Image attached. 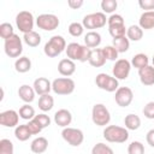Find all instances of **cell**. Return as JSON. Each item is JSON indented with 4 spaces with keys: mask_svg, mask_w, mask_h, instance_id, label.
I'll return each instance as SVG.
<instances>
[{
    "mask_svg": "<svg viewBox=\"0 0 154 154\" xmlns=\"http://www.w3.org/2000/svg\"><path fill=\"white\" fill-rule=\"evenodd\" d=\"M103 138L111 143H124L129 140V130L119 125H107L103 129Z\"/></svg>",
    "mask_w": 154,
    "mask_h": 154,
    "instance_id": "1",
    "label": "cell"
},
{
    "mask_svg": "<svg viewBox=\"0 0 154 154\" xmlns=\"http://www.w3.org/2000/svg\"><path fill=\"white\" fill-rule=\"evenodd\" d=\"M66 55L69 59L73 60V61H81V63H85L89 60V55L91 49L88 48L85 45H79L78 42H71L66 46Z\"/></svg>",
    "mask_w": 154,
    "mask_h": 154,
    "instance_id": "2",
    "label": "cell"
},
{
    "mask_svg": "<svg viewBox=\"0 0 154 154\" xmlns=\"http://www.w3.org/2000/svg\"><path fill=\"white\" fill-rule=\"evenodd\" d=\"M66 41L61 35L52 36L43 47V53L48 58H55L66 49Z\"/></svg>",
    "mask_w": 154,
    "mask_h": 154,
    "instance_id": "3",
    "label": "cell"
},
{
    "mask_svg": "<svg viewBox=\"0 0 154 154\" xmlns=\"http://www.w3.org/2000/svg\"><path fill=\"white\" fill-rule=\"evenodd\" d=\"M75 81L70 77H59L52 82V90L57 95H70L75 91Z\"/></svg>",
    "mask_w": 154,
    "mask_h": 154,
    "instance_id": "4",
    "label": "cell"
},
{
    "mask_svg": "<svg viewBox=\"0 0 154 154\" xmlns=\"http://www.w3.org/2000/svg\"><path fill=\"white\" fill-rule=\"evenodd\" d=\"M91 120L97 126H106L111 122V113L103 103H95L91 108Z\"/></svg>",
    "mask_w": 154,
    "mask_h": 154,
    "instance_id": "5",
    "label": "cell"
},
{
    "mask_svg": "<svg viewBox=\"0 0 154 154\" xmlns=\"http://www.w3.org/2000/svg\"><path fill=\"white\" fill-rule=\"evenodd\" d=\"M82 24L84 29H89L90 31H95V29L103 28L107 24V18L103 12H94L83 17Z\"/></svg>",
    "mask_w": 154,
    "mask_h": 154,
    "instance_id": "6",
    "label": "cell"
},
{
    "mask_svg": "<svg viewBox=\"0 0 154 154\" xmlns=\"http://www.w3.org/2000/svg\"><path fill=\"white\" fill-rule=\"evenodd\" d=\"M4 51L5 54L10 58H19L22 52H23V41L22 38L14 34L13 36H11L10 38L5 40L4 42Z\"/></svg>",
    "mask_w": 154,
    "mask_h": 154,
    "instance_id": "7",
    "label": "cell"
},
{
    "mask_svg": "<svg viewBox=\"0 0 154 154\" xmlns=\"http://www.w3.org/2000/svg\"><path fill=\"white\" fill-rule=\"evenodd\" d=\"M95 84L101 90H105V91H108V93H113V91L116 93V90L119 88V81L116 77H113L111 75H107L105 72H101V73L96 75Z\"/></svg>",
    "mask_w": 154,
    "mask_h": 154,
    "instance_id": "8",
    "label": "cell"
},
{
    "mask_svg": "<svg viewBox=\"0 0 154 154\" xmlns=\"http://www.w3.org/2000/svg\"><path fill=\"white\" fill-rule=\"evenodd\" d=\"M35 23H36V20L34 18L32 13L29 11H20L16 16V25H17L18 30L20 32H23V35L32 31Z\"/></svg>",
    "mask_w": 154,
    "mask_h": 154,
    "instance_id": "9",
    "label": "cell"
},
{
    "mask_svg": "<svg viewBox=\"0 0 154 154\" xmlns=\"http://www.w3.org/2000/svg\"><path fill=\"white\" fill-rule=\"evenodd\" d=\"M61 137L63 140L69 143L72 147H79L83 141H84V134L81 129H76V128H64L61 131Z\"/></svg>",
    "mask_w": 154,
    "mask_h": 154,
    "instance_id": "10",
    "label": "cell"
},
{
    "mask_svg": "<svg viewBox=\"0 0 154 154\" xmlns=\"http://www.w3.org/2000/svg\"><path fill=\"white\" fill-rule=\"evenodd\" d=\"M60 24V20L58 16L52 13H42L36 18V25L38 29H42L45 31H53L55 30Z\"/></svg>",
    "mask_w": 154,
    "mask_h": 154,
    "instance_id": "11",
    "label": "cell"
},
{
    "mask_svg": "<svg viewBox=\"0 0 154 154\" xmlns=\"http://www.w3.org/2000/svg\"><path fill=\"white\" fill-rule=\"evenodd\" d=\"M131 63L128 60V59H118L113 67H112V75L113 77H116L118 81H122V79H126L130 75V71H131Z\"/></svg>",
    "mask_w": 154,
    "mask_h": 154,
    "instance_id": "12",
    "label": "cell"
},
{
    "mask_svg": "<svg viewBox=\"0 0 154 154\" xmlns=\"http://www.w3.org/2000/svg\"><path fill=\"white\" fill-rule=\"evenodd\" d=\"M134 100V91L129 87H119L114 94V101L119 107H128Z\"/></svg>",
    "mask_w": 154,
    "mask_h": 154,
    "instance_id": "13",
    "label": "cell"
},
{
    "mask_svg": "<svg viewBox=\"0 0 154 154\" xmlns=\"http://www.w3.org/2000/svg\"><path fill=\"white\" fill-rule=\"evenodd\" d=\"M19 113L14 109H6L0 113V124L5 128H17L19 123Z\"/></svg>",
    "mask_w": 154,
    "mask_h": 154,
    "instance_id": "14",
    "label": "cell"
},
{
    "mask_svg": "<svg viewBox=\"0 0 154 154\" xmlns=\"http://www.w3.org/2000/svg\"><path fill=\"white\" fill-rule=\"evenodd\" d=\"M54 123L60 128H67L72 122V114L66 108H60L54 113Z\"/></svg>",
    "mask_w": 154,
    "mask_h": 154,
    "instance_id": "15",
    "label": "cell"
},
{
    "mask_svg": "<svg viewBox=\"0 0 154 154\" xmlns=\"http://www.w3.org/2000/svg\"><path fill=\"white\" fill-rule=\"evenodd\" d=\"M32 88L37 95H46L52 90V82L46 77H38L34 81Z\"/></svg>",
    "mask_w": 154,
    "mask_h": 154,
    "instance_id": "16",
    "label": "cell"
},
{
    "mask_svg": "<svg viewBox=\"0 0 154 154\" xmlns=\"http://www.w3.org/2000/svg\"><path fill=\"white\" fill-rule=\"evenodd\" d=\"M58 71L61 76L64 77H70L75 73L76 71V64L73 60L69 59V58H65V59H61L58 64Z\"/></svg>",
    "mask_w": 154,
    "mask_h": 154,
    "instance_id": "17",
    "label": "cell"
},
{
    "mask_svg": "<svg viewBox=\"0 0 154 154\" xmlns=\"http://www.w3.org/2000/svg\"><path fill=\"white\" fill-rule=\"evenodd\" d=\"M138 77L143 85L150 87L154 85V66H146L141 70H138Z\"/></svg>",
    "mask_w": 154,
    "mask_h": 154,
    "instance_id": "18",
    "label": "cell"
},
{
    "mask_svg": "<svg viewBox=\"0 0 154 154\" xmlns=\"http://www.w3.org/2000/svg\"><path fill=\"white\" fill-rule=\"evenodd\" d=\"M35 90L31 85L29 84H22L19 88H18V96L22 101H24L25 103H30L35 100Z\"/></svg>",
    "mask_w": 154,
    "mask_h": 154,
    "instance_id": "19",
    "label": "cell"
},
{
    "mask_svg": "<svg viewBox=\"0 0 154 154\" xmlns=\"http://www.w3.org/2000/svg\"><path fill=\"white\" fill-rule=\"evenodd\" d=\"M88 63H89L93 67H101V66H103L105 63H106V58H105V55H103V53H102V48L91 49Z\"/></svg>",
    "mask_w": 154,
    "mask_h": 154,
    "instance_id": "20",
    "label": "cell"
},
{
    "mask_svg": "<svg viewBox=\"0 0 154 154\" xmlns=\"http://www.w3.org/2000/svg\"><path fill=\"white\" fill-rule=\"evenodd\" d=\"M138 25L142 30H150L154 28V11H144L138 19Z\"/></svg>",
    "mask_w": 154,
    "mask_h": 154,
    "instance_id": "21",
    "label": "cell"
},
{
    "mask_svg": "<svg viewBox=\"0 0 154 154\" xmlns=\"http://www.w3.org/2000/svg\"><path fill=\"white\" fill-rule=\"evenodd\" d=\"M101 35L97 32V31H88L85 35H84V45L88 47V48H97L100 45H101Z\"/></svg>",
    "mask_w": 154,
    "mask_h": 154,
    "instance_id": "22",
    "label": "cell"
},
{
    "mask_svg": "<svg viewBox=\"0 0 154 154\" xmlns=\"http://www.w3.org/2000/svg\"><path fill=\"white\" fill-rule=\"evenodd\" d=\"M48 148V140L43 136H38L35 140H32L30 144V150L35 154H42Z\"/></svg>",
    "mask_w": 154,
    "mask_h": 154,
    "instance_id": "23",
    "label": "cell"
},
{
    "mask_svg": "<svg viewBox=\"0 0 154 154\" xmlns=\"http://www.w3.org/2000/svg\"><path fill=\"white\" fill-rule=\"evenodd\" d=\"M31 136H32V134H31V131H30L28 124H20V125H18L17 128H14V137H16L18 141L25 142V141H28Z\"/></svg>",
    "mask_w": 154,
    "mask_h": 154,
    "instance_id": "24",
    "label": "cell"
},
{
    "mask_svg": "<svg viewBox=\"0 0 154 154\" xmlns=\"http://www.w3.org/2000/svg\"><path fill=\"white\" fill-rule=\"evenodd\" d=\"M130 63H131L132 67H136L137 70H141V69H143V67L149 65V58L144 53H137V54H135L132 57Z\"/></svg>",
    "mask_w": 154,
    "mask_h": 154,
    "instance_id": "25",
    "label": "cell"
},
{
    "mask_svg": "<svg viewBox=\"0 0 154 154\" xmlns=\"http://www.w3.org/2000/svg\"><path fill=\"white\" fill-rule=\"evenodd\" d=\"M14 70L19 73H25L31 70V60L28 57H19L14 61Z\"/></svg>",
    "mask_w": 154,
    "mask_h": 154,
    "instance_id": "26",
    "label": "cell"
},
{
    "mask_svg": "<svg viewBox=\"0 0 154 154\" xmlns=\"http://www.w3.org/2000/svg\"><path fill=\"white\" fill-rule=\"evenodd\" d=\"M124 125L128 130H137L141 126V118L135 113H129L124 118Z\"/></svg>",
    "mask_w": 154,
    "mask_h": 154,
    "instance_id": "27",
    "label": "cell"
},
{
    "mask_svg": "<svg viewBox=\"0 0 154 154\" xmlns=\"http://www.w3.org/2000/svg\"><path fill=\"white\" fill-rule=\"evenodd\" d=\"M126 37L129 38V41L137 42L143 37V30L141 29L140 25H136V24L130 25L126 29Z\"/></svg>",
    "mask_w": 154,
    "mask_h": 154,
    "instance_id": "28",
    "label": "cell"
},
{
    "mask_svg": "<svg viewBox=\"0 0 154 154\" xmlns=\"http://www.w3.org/2000/svg\"><path fill=\"white\" fill-rule=\"evenodd\" d=\"M38 108L45 113V112H48L53 108L54 106V99L53 96H51L49 94H46V95H41L38 97Z\"/></svg>",
    "mask_w": 154,
    "mask_h": 154,
    "instance_id": "29",
    "label": "cell"
},
{
    "mask_svg": "<svg viewBox=\"0 0 154 154\" xmlns=\"http://www.w3.org/2000/svg\"><path fill=\"white\" fill-rule=\"evenodd\" d=\"M112 46L118 51V53H125L130 48V41H129V38L126 36L113 38L112 40Z\"/></svg>",
    "mask_w": 154,
    "mask_h": 154,
    "instance_id": "30",
    "label": "cell"
},
{
    "mask_svg": "<svg viewBox=\"0 0 154 154\" xmlns=\"http://www.w3.org/2000/svg\"><path fill=\"white\" fill-rule=\"evenodd\" d=\"M23 41L29 46V47H37L41 43V35L36 31H30L23 35Z\"/></svg>",
    "mask_w": 154,
    "mask_h": 154,
    "instance_id": "31",
    "label": "cell"
},
{
    "mask_svg": "<svg viewBox=\"0 0 154 154\" xmlns=\"http://www.w3.org/2000/svg\"><path fill=\"white\" fill-rule=\"evenodd\" d=\"M18 113H19V117L24 120H31L36 116L35 114V108L32 106H30L29 103H24L23 106H20Z\"/></svg>",
    "mask_w": 154,
    "mask_h": 154,
    "instance_id": "32",
    "label": "cell"
},
{
    "mask_svg": "<svg viewBox=\"0 0 154 154\" xmlns=\"http://www.w3.org/2000/svg\"><path fill=\"white\" fill-rule=\"evenodd\" d=\"M126 29L125 24L122 25H111L108 26V32L112 36V38H118V37H123L126 36Z\"/></svg>",
    "mask_w": 154,
    "mask_h": 154,
    "instance_id": "33",
    "label": "cell"
},
{
    "mask_svg": "<svg viewBox=\"0 0 154 154\" xmlns=\"http://www.w3.org/2000/svg\"><path fill=\"white\" fill-rule=\"evenodd\" d=\"M91 154H114L113 149L107 146L106 143H102V142H99L93 146L91 148Z\"/></svg>",
    "mask_w": 154,
    "mask_h": 154,
    "instance_id": "34",
    "label": "cell"
},
{
    "mask_svg": "<svg viewBox=\"0 0 154 154\" xmlns=\"http://www.w3.org/2000/svg\"><path fill=\"white\" fill-rule=\"evenodd\" d=\"M13 35H14V30H13V26L11 23L5 22V23L0 24V36H1V38H4V41L10 38Z\"/></svg>",
    "mask_w": 154,
    "mask_h": 154,
    "instance_id": "35",
    "label": "cell"
},
{
    "mask_svg": "<svg viewBox=\"0 0 154 154\" xmlns=\"http://www.w3.org/2000/svg\"><path fill=\"white\" fill-rule=\"evenodd\" d=\"M100 6H101V10L105 14L106 13H112L113 14V12L118 7V2H117V0H102Z\"/></svg>",
    "mask_w": 154,
    "mask_h": 154,
    "instance_id": "36",
    "label": "cell"
},
{
    "mask_svg": "<svg viewBox=\"0 0 154 154\" xmlns=\"http://www.w3.org/2000/svg\"><path fill=\"white\" fill-rule=\"evenodd\" d=\"M102 53H103L106 60H111V61H117V60H118V54H119V53H118V51H117L112 45L105 46V47L102 48Z\"/></svg>",
    "mask_w": 154,
    "mask_h": 154,
    "instance_id": "37",
    "label": "cell"
},
{
    "mask_svg": "<svg viewBox=\"0 0 154 154\" xmlns=\"http://www.w3.org/2000/svg\"><path fill=\"white\" fill-rule=\"evenodd\" d=\"M83 31H84V26L82 23H78V22H72L70 25H69V34L73 37H79L83 35Z\"/></svg>",
    "mask_w": 154,
    "mask_h": 154,
    "instance_id": "38",
    "label": "cell"
},
{
    "mask_svg": "<svg viewBox=\"0 0 154 154\" xmlns=\"http://www.w3.org/2000/svg\"><path fill=\"white\" fill-rule=\"evenodd\" d=\"M128 154H144V144L140 141H132L128 146Z\"/></svg>",
    "mask_w": 154,
    "mask_h": 154,
    "instance_id": "39",
    "label": "cell"
},
{
    "mask_svg": "<svg viewBox=\"0 0 154 154\" xmlns=\"http://www.w3.org/2000/svg\"><path fill=\"white\" fill-rule=\"evenodd\" d=\"M14 148L13 143L8 138H1L0 140V154H13Z\"/></svg>",
    "mask_w": 154,
    "mask_h": 154,
    "instance_id": "40",
    "label": "cell"
},
{
    "mask_svg": "<svg viewBox=\"0 0 154 154\" xmlns=\"http://www.w3.org/2000/svg\"><path fill=\"white\" fill-rule=\"evenodd\" d=\"M34 120L42 128V129H45V128H47V126H49L51 125V118H49V116H47L46 113H40V114H36L35 116V118H34Z\"/></svg>",
    "mask_w": 154,
    "mask_h": 154,
    "instance_id": "41",
    "label": "cell"
},
{
    "mask_svg": "<svg viewBox=\"0 0 154 154\" xmlns=\"http://www.w3.org/2000/svg\"><path fill=\"white\" fill-rule=\"evenodd\" d=\"M122 24H125L124 18H123L122 14L113 13V14H111V16L107 18V25H108V26H111V25H122Z\"/></svg>",
    "mask_w": 154,
    "mask_h": 154,
    "instance_id": "42",
    "label": "cell"
},
{
    "mask_svg": "<svg viewBox=\"0 0 154 154\" xmlns=\"http://www.w3.org/2000/svg\"><path fill=\"white\" fill-rule=\"evenodd\" d=\"M143 116L147 118V119H154V101H149L144 105L143 109Z\"/></svg>",
    "mask_w": 154,
    "mask_h": 154,
    "instance_id": "43",
    "label": "cell"
},
{
    "mask_svg": "<svg viewBox=\"0 0 154 154\" xmlns=\"http://www.w3.org/2000/svg\"><path fill=\"white\" fill-rule=\"evenodd\" d=\"M138 6L142 10L154 11V0H140L138 1Z\"/></svg>",
    "mask_w": 154,
    "mask_h": 154,
    "instance_id": "44",
    "label": "cell"
},
{
    "mask_svg": "<svg viewBox=\"0 0 154 154\" xmlns=\"http://www.w3.org/2000/svg\"><path fill=\"white\" fill-rule=\"evenodd\" d=\"M28 126H29V129H30V131H31V134L32 135H38L43 129L34 120V119H31V120H29V123H28Z\"/></svg>",
    "mask_w": 154,
    "mask_h": 154,
    "instance_id": "45",
    "label": "cell"
},
{
    "mask_svg": "<svg viewBox=\"0 0 154 154\" xmlns=\"http://www.w3.org/2000/svg\"><path fill=\"white\" fill-rule=\"evenodd\" d=\"M83 4H84L83 0H69V1H67L69 7L72 8V10H78L79 7L83 6Z\"/></svg>",
    "mask_w": 154,
    "mask_h": 154,
    "instance_id": "46",
    "label": "cell"
},
{
    "mask_svg": "<svg viewBox=\"0 0 154 154\" xmlns=\"http://www.w3.org/2000/svg\"><path fill=\"white\" fill-rule=\"evenodd\" d=\"M146 141H147V143H148L152 148H154V129H150V130L147 132V135H146Z\"/></svg>",
    "mask_w": 154,
    "mask_h": 154,
    "instance_id": "47",
    "label": "cell"
},
{
    "mask_svg": "<svg viewBox=\"0 0 154 154\" xmlns=\"http://www.w3.org/2000/svg\"><path fill=\"white\" fill-rule=\"evenodd\" d=\"M152 63H153V66H154V55H153V58H152Z\"/></svg>",
    "mask_w": 154,
    "mask_h": 154,
    "instance_id": "48",
    "label": "cell"
}]
</instances>
